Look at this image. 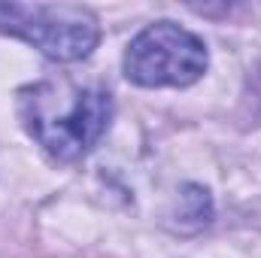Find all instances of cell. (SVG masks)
Wrapping results in <instances>:
<instances>
[{
	"instance_id": "cell-2",
	"label": "cell",
	"mask_w": 261,
	"mask_h": 258,
	"mask_svg": "<svg viewBox=\"0 0 261 258\" xmlns=\"http://www.w3.org/2000/svg\"><path fill=\"white\" fill-rule=\"evenodd\" d=\"M0 31L61 64L88 58L100 40L97 15L79 3H0Z\"/></svg>"
},
{
	"instance_id": "cell-3",
	"label": "cell",
	"mask_w": 261,
	"mask_h": 258,
	"mask_svg": "<svg viewBox=\"0 0 261 258\" xmlns=\"http://www.w3.org/2000/svg\"><path fill=\"white\" fill-rule=\"evenodd\" d=\"M210 64L203 40L173 21H155L130 40L125 76L143 88H186Z\"/></svg>"
},
{
	"instance_id": "cell-1",
	"label": "cell",
	"mask_w": 261,
	"mask_h": 258,
	"mask_svg": "<svg viewBox=\"0 0 261 258\" xmlns=\"http://www.w3.org/2000/svg\"><path fill=\"white\" fill-rule=\"evenodd\" d=\"M18 113L28 134L55 161H76L88 155L107 134L113 119V97L100 85L46 79L21 91Z\"/></svg>"
}]
</instances>
